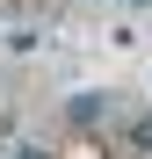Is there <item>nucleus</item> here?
<instances>
[{
    "label": "nucleus",
    "instance_id": "obj_1",
    "mask_svg": "<svg viewBox=\"0 0 152 159\" xmlns=\"http://www.w3.org/2000/svg\"><path fill=\"white\" fill-rule=\"evenodd\" d=\"M65 116H72V123H94V116H101V94H80V101H72Z\"/></svg>",
    "mask_w": 152,
    "mask_h": 159
},
{
    "label": "nucleus",
    "instance_id": "obj_2",
    "mask_svg": "<svg viewBox=\"0 0 152 159\" xmlns=\"http://www.w3.org/2000/svg\"><path fill=\"white\" fill-rule=\"evenodd\" d=\"M131 145H138V152H152V116H138V123H131Z\"/></svg>",
    "mask_w": 152,
    "mask_h": 159
},
{
    "label": "nucleus",
    "instance_id": "obj_3",
    "mask_svg": "<svg viewBox=\"0 0 152 159\" xmlns=\"http://www.w3.org/2000/svg\"><path fill=\"white\" fill-rule=\"evenodd\" d=\"M15 159H44V152H36V145H29V152H15Z\"/></svg>",
    "mask_w": 152,
    "mask_h": 159
}]
</instances>
